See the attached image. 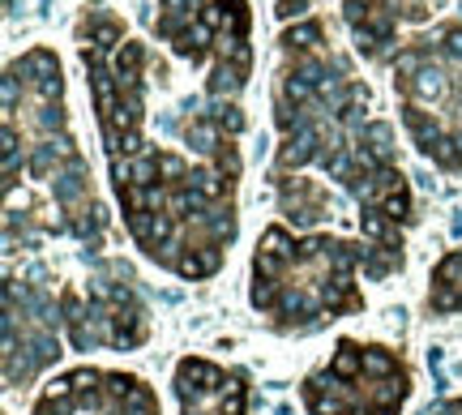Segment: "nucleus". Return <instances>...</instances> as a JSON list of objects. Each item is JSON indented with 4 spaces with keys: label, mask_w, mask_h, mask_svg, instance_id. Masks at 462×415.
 <instances>
[{
    "label": "nucleus",
    "mask_w": 462,
    "mask_h": 415,
    "mask_svg": "<svg viewBox=\"0 0 462 415\" xmlns=\"http://www.w3.org/2000/svg\"><path fill=\"white\" fill-rule=\"evenodd\" d=\"M424 415H462V398H445V403H436V407H428Z\"/></svg>",
    "instance_id": "obj_15"
},
{
    "label": "nucleus",
    "mask_w": 462,
    "mask_h": 415,
    "mask_svg": "<svg viewBox=\"0 0 462 415\" xmlns=\"http://www.w3.org/2000/svg\"><path fill=\"white\" fill-rule=\"evenodd\" d=\"M428 312H436V317L462 312V249H454L436 261L432 291H428Z\"/></svg>",
    "instance_id": "obj_13"
},
{
    "label": "nucleus",
    "mask_w": 462,
    "mask_h": 415,
    "mask_svg": "<svg viewBox=\"0 0 462 415\" xmlns=\"http://www.w3.org/2000/svg\"><path fill=\"white\" fill-rule=\"evenodd\" d=\"M368 86L321 17L296 21L278 35L274 125L282 141L270 180H287L308 163L325 167L359 202L368 274L385 279L402 265V227L416 223V206L394 159V129L368 120Z\"/></svg>",
    "instance_id": "obj_1"
},
{
    "label": "nucleus",
    "mask_w": 462,
    "mask_h": 415,
    "mask_svg": "<svg viewBox=\"0 0 462 415\" xmlns=\"http://www.w3.org/2000/svg\"><path fill=\"white\" fill-rule=\"evenodd\" d=\"M108 163L137 249L180 279L219 274L236 240L240 172L150 141Z\"/></svg>",
    "instance_id": "obj_3"
},
{
    "label": "nucleus",
    "mask_w": 462,
    "mask_h": 415,
    "mask_svg": "<svg viewBox=\"0 0 462 415\" xmlns=\"http://www.w3.org/2000/svg\"><path fill=\"white\" fill-rule=\"evenodd\" d=\"M368 270V244L339 236H291L266 227L253 253V308L278 334H304L364 308L355 274Z\"/></svg>",
    "instance_id": "obj_4"
},
{
    "label": "nucleus",
    "mask_w": 462,
    "mask_h": 415,
    "mask_svg": "<svg viewBox=\"0 0 462 415\" xmlns=\"http://www.w3.org/2000/svg\"><path fill=\"white\" fill-rule=\"evenodd\" d=\"M176 398L185 415H248V373L185 355L176 364Z\"/></svg>",
    "instance_id": "obj_11"
},
{
    "label": "nucleus",
    "mask_w": 462,
    "mask_h": 415,
    "mask_svg": "<svg viewBox=\"0 0 462 415\" xmlns=\"http://www.w3.org/2000/svg\"><path fill=\"white\" fill-rule=\"evenodd\" d=\"M60 326L73 351H133L150 338V312L124 265L108 261L86 279V287L60 291Z\"/></svg>",
    "instance_id": "obj_8"
},
{
    "label": "nucleus",
    "mask_w": 462,
    "mask_h": 415,
    "mask_svg": "<svg viewBox=\"0 0 462 415\" xmlns=\"http://www.w3.org/2000/svg\"><path fill=\"white\" fill-rule=\"evenodd\" d=\"M22 206L9 223L47 227L99 240L103 206L94 197L90 167L65 120V78L51 47H31L5 69V193Z\"/></svg>",
    "instance_id": "obj_2"
},
{
    "label": "nucleus",
    "mask_w": 462,
    "mask_h": 415,
    "mask_svg": "<svg viewBox=\"0 0 462 415\" xmlns=\"http://www.w3.org/2000/svg\"><path fill=\"white\" fill-rule=\"evenodd\" d=\"M31 415H163V407L142 377L77 369L65 377H51L35 398Z\"/></svg>",
    "instance_id": "obj_9"
},
{
    "label": "nucleus",
    "mask_w": 462,
    "mask_h": 415,
    "mask_svg": "<svg viewBox=\"0 0 462 415\" xmlns=\"http://www.w3.org/2000/svg\"><path fill=\"white\" fill-rule=\"evenodd\" d=\"M394 94L407 137L441 172H462V26L445 21L394 56Z\"/></svg>",
    "instance_id": "obj_5"
},
{
    "label": "nucleus",
    "mask_w": 462,
    "mask_h": 415,
    "mask_svg": "<svg viewBox=\"0 0 462 415\" xmlns=\"http://www.w3.org/2000/svg\"><path fill=\"white\" fill-rule=\"evenodd\" d=\"M154 35L185 64L205 69V94L214 103H236L253 78L248 0H159Z\"/></svg>",
    "instance_id": "obj_6"
},
{
    "label": "nucleus",
    "mask_w": 462,
    "mask_h": 415,
    "mask_svg": "<svg viewBox=\"0 0 462 415\" xmlns=\"http://www.w3.org/2000/svg\"><path fill=\"white\" fill-rule=\"evenodd\" d=\"M411 398V369L381 343L339 338L330 360L300 381L308 415H398Z\"/></svg>",
    "instance_id": "obj_7"
},
{
    "label": "nucleus",
    "mask_w": 462,
    "mask_h": 415,
    "mask_svg": "<svg viewBox=\"0 0 462 415\" xmlns=\"http://www.w3.org/2000/svg\"><path fill=\"white\" fill-rule=\"evenodd\" d=\"M56 312L60 300L47 296L35 283H5V381L26 385L39 369H47L60 355L56 338Z\"/></svg>",
    "instance_id": "obj_10"
},
{
    "label": "nucleus",
    "mask_w": 462,
    "mask_h": 415,
    "mask_svg": "<svg viewBox=\"0 0 462 415\" xmlns=\"http://www.w3.org/2000/svg\"><path fill=\"white\" fill-rule=\"evenodd\" d=\"M308 5L313 0H278V17H300V13H308Z\"/></svg>",
    "instance_id": "obj_14"
},
{
    "label": "nucleus",
    "mask_w": 462,
    "mask_h": 415,
    "mask_svg": "<svg viewBox=\"0 0 462 415\" xmlns=\"http://www.w3.org/2000/svg\"><path fill=\"white\" fill-rule=\"evenodd\" d=\"M436 5L441 0H343V21L359 52L368 60H381L398 43V30L428 21Z\"/></svg>",
    "instance_id": "obj_12"
}]
</instances>
